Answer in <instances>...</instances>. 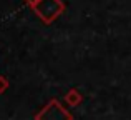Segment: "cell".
Wrapping results in <instances>:
<instances>
[{
	"mask_svg": "<svg viewBox=\"0 0 131 120\" xmlns=\"http://www.w3.org/2000/svg\"><path fill=\"white\" fill-rule=\"evenodd\" d=\"M37 120H71L70 114L65 112L63 108L58 105V102H51L42 114L37 117Z\"/></svg>",
	"mask_w": 131,
	"mask_h": 120,
	"instance_id": "obj_1",
	"label": "cell"
}]
</instances>
